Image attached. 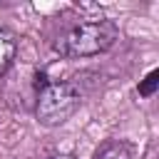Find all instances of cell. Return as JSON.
I'll list each match as a JSON object with an SVG mask.
<instances>
[{
    "label": "cell",
    "instance_id": "277c9868",
    "mask_svg": "<svg viewBox=\"0 0 159 159\" xmlns=\"http://www.w3.org/2000/svg\"><path fill=\"white\" fill-rule=\"evenodd\" d=\"M92 159H132V152L124 142L119 139H109L104 144H99V149L94 152Z\"/></svg>",
    "mask_w": 159,
    "mask_h": 159
},
{
    "label": "cell",
    "instance_id": "3957f363",
    "mask_svg": "<svg viewBox=\"0 0 159 159\" xmlns=\"http://www.w3.org/2000/svg\"><path fill=\"white\" fill-rule=\"evenodd\" d=\"M15 55H17V37H15V32L0 27V77L10 70Z\"/></svg>",
    "mask_w": 159,
    "mask_h": 159
},
{
    "label": "cell",
    "instance_id": "7a4b0ae2",
    "mask_svg": "<svg viewBox=\"0 0 159 159\" xmlns=\"http://www.w3.org/2000/svg\"><path fill=\"white\" fill-rule=\"evenodd\" d=\"M82 107V92L72 82H47L37 92L35 119L42 127H60Z\"/></svg>",
    "mask_w": 159,
    "mask_h": 159
},
{
    "label": "cell",
    "instance_id": "5b68a950",
    "mask_svg": "<svg viewBox=\"0 0 159 159\" xmlns=\"http://www.w3.org/2000/svg\"><path fill=\"white\" fill-rule=\"evenodd\" d=\"M157 87H159V70H152L142 82H139V87H137V92L142 94V97H152L154 92H157Z\"/></svg>",
    "mask_w": 159,
    "mask_h": 159
},
{
    "label": "cell",
    "instance_id": "8992f818",
    "mask_svg": "<svg viewBox=\"0 0 159 159\" xmlns=\"http://www.w3.org/2000/svg\"><path fill=\"white\" fill-rule=\"evenodd\" d=\"M45 159H77L75 154H67V152H60V154H50V157H45Z\"/></svg>",
    "mask_w": 159,
    "mask_h": 159
},
{
    "label": "cell",
    "instance_id": "6da1fadb",
    "mask_svg": "<svg viewBox=\"0 0 159 159\" xmlns=\"http://www.w3.org/2000/svg\"><path fill=\"white\" fill-rule=\"evenodd\" d=\"M117 40H119V27L114 20H89L62 32L55 42V50L67 60H82L112 50Z\"/></svg>",
    "mask_w": 159,
    "mask_h": 159
}]
</instances>
